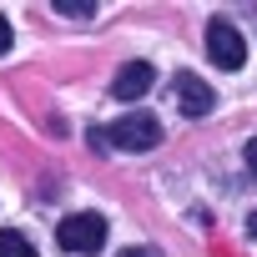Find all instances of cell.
Here are the masks:
<instances>
[{"mask_svg":"<svg viewBox=\"0 0 257 257\" xmlns=\"http://www.w3.org/2000/svg\"><path fill=\"white\" fill-rule=\"evenodd\" d=\"M247 232H252V237H257V212H252V217H247Z\"/></svg>","mask_w":257,"mask_h":257,"instance_id":"11","label":"cell"},{"mask_svg":"<svg viewBox=\"0 0 257 257\" xmlns=\"http://www.w3.org/2000/svg\"><path fill=\"white\" fill-rule=\"evenodd\" d=\"M207 56H212V66H222V71H237L242 61H247V41H242V31L232 26V21H207Z\"/></svg>","mask_w":257,"mask_h":257,"instance_id":"3","label":"cell"},{"mask_svg":"<svg viewBox=\"0 0 257 257\" xmlns=\"http://www.w3.org/2000/svg\"><path fill=\"white\" fill-rule=\"evenodd\" d=\"M61 247L66 252H81V257H96L101 252V242H106V217L101 212H76V217H66L61 222Z\"/></svg>","mask_w":257,"mask_h":257,"instance_id":"2","label":"cell"},{"mask_svg":"<svg viewBox=\"0 0 257 257\" xmlns=\"http://www.w3.org/2000/svg\"><path fill=\"white\" fill-rule=\"evenodd\" d=\"M162 142V121L137 111V116H121L111 132H96V147H116V152H152Z\"/></svg>","mask_w":257,"mask_h":257,"instance_id":"1","label":"cell"},{"mask_svg":"<svg viewBox=\"0 0 257 257\" xmlns=\"http://www.w3.org/2000/svg\"><path fill=\"white\" fill-rule=\"evenodd\" d=\"M116 257H162V252H157V247H121Z\"/></svg>","mask_w":257,"mask_h":257,"instance_id":"9","label":"cell"},{"mask_svg":"<svg viewBox=\"0 0 257 257\" xmlns=\"http://www.w3.org/2000/svg\"><path fill=\"white\" fill-rule=\"evenodd\" d=\"M152 81H157V71H152L147 61H132V66H121V71H116L111 96H116V101H142V96L152 91Z\"/></svg>","mask_w":257,"mask_h":257,"instance_id":"4","label":"cell"},{"mask_svg":"<svg viewBox=\"0 0 257 257\" xmlns=\"http://www.w3.org/2000/svg\"><path fill=\"white\" fill-rule=\"evenodd\" d=\"M6 51H11V21L0 16V56H6Z\"/></svg>","mask_w":257,"mask_h":257,"instance_id":"10","label":"cell"},{"mask_svg":"<svg viewBox=\"0 0 257 257\" xmlns=\"http://www.w3.org/2000/svg\"><path fill=\"white\" fill-rule=\"evenodd\" d=\"M242 162H247V172H252V182H257V137L247 142V152H242Z\"/></svg>","mask_w":257,"mask_h":257,"instance_id":"8","label":"cell"},{"mask_svg":"<svg viewBox=\"0 0 257 257\" xmlns=\"http://www.w3.org/2000/svg\"><path fill=\"white\" fill-rule=\"evenodd\" d=\"M172 91H177L182 116H207V111H212V101H217V96H212V86H202L192 71H182V76L172 81Z\"/></svg>","mask_w":257,"mask_h":257,"instance_id":"5","label":"cell"},{"mask_svg":"<svg viewBox=\"0 0 257 257\" xmlns=\"http://www.w3.org/2000/svg\"><path fill=\"white\" fill-rule=\"evenodd\" d=\"M0 257H36V247L21 232H0Z\"/></svg>","mask_w":257,"mask_h":257,"instance_id":"6","label":"cell"},{"mask_svg":"<svg viewBox=\"0 0 257 257\" xmlns=\"http://www.w3.org/2000/svg\"><path fill=\"white\" fill-rule=\"evenodd\" d=\"M56 11H61V16H81V21L91 16V6H86V0H56Z\"/></svg>","mask_w":257,"mask_h":257,"instance_id":"7","label":"cell"}]
</instances>
